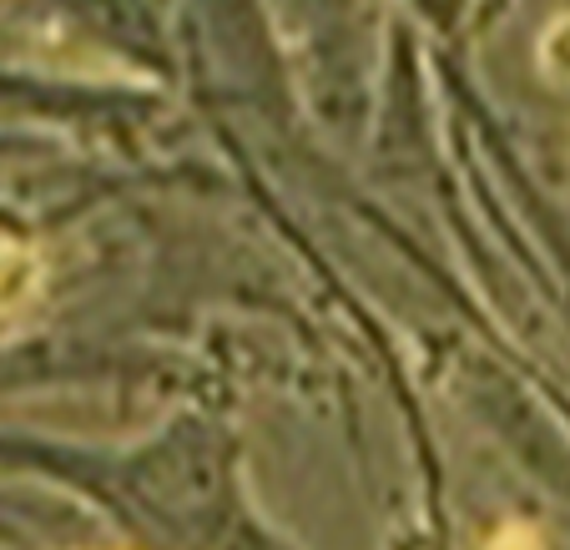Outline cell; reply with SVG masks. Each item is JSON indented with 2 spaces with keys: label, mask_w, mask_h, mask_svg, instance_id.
Returning <instances> with one entry per match:
<instances>
[{
  "label": "cell",
  "mask_w": 570,
  "mask_h": 550,
  "mask_svg": "<svg viewBox=\"0 0 570 550\" xmlns=\"http://www.w3.org/2000/svg\"><path fill=\"white\" fill-rule=\"evenodd\" d=\"M41 283V263L31 248H16V243H0V308H16L26 303Z\"/></svg>",
  "instance_id": "6da1fadb"
},
{
  "label": "cell",
  "mask_w": 570,
  "mask_h": 550,
  "mask_svg": "<svg viewBox=\"0 0 570 550\" xmlns=\"http://www.w3.org/2000/svg\"><path fill=\"white\" fill-rule=\"evenodd\" d=\"M540 61H546V71L556 76V81H570V16H560V21L546 31Z\"/></svg>",
  "instance_id": "7a4b0ae2"
}]
</instances>
